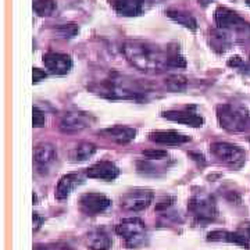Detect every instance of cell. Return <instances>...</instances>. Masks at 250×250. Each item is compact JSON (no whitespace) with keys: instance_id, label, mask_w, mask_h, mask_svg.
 I'll return each mask as SVG.
<instances>
[{"instance_id":"6da1fadb","label":"cell","mask_w":250,"mask_h":250,"mask_svg":"<svg viewBox=\"0 0 250 250\" xmlns=\"http://www.w3.org/2000/svg\"><path fill=\"white\" fill-rule=\"evenodd\" d=\"M123 52L126 60L135 68L145 72H160L168 67L167 52H163L159 46L147 42L129 41L123 46Z\"/></svg>"},{"instance_id":"7a4b0ae2","label":"cell","mask_w":250,"mask_h":250,"mask_svg":"<svg viewBox=\"0 0 250 250\" xmlns=\"http://www.w3.org/2000/svg\"><path fill=\"white\" fill-rule=\"evenodd\" d=\"M218 123L229 132L250 131V110L239 104H221L217 107Z\"/></svg>"},{"instance_id":"3957f363","label":"cell","mask_w":250,"mask_h":250,"mask_svg":"<svg viewBox=\"0 0 250 250\" xmlns=\"http://www.w3.org/2000/svg\"><path fill=\"white\" fill-rule=\"evenodd\" d=\"M189 214L192 215L193 221L199 225L214 221L218 214L215 200L205 192H199L189 202Z\"/></svg>"},{"instance_id":"277c9868","label":"cell","mask_w":250,"mask_h":250,"mask_svg":"<svg viewBox=\"0 0 250 250\" xmlns=\"http://www.w3.org/2000/svg\"><path fill=\"white\" fill-rule=\"evenodd\" d=\"M116 232L125 241V245L131 249H138L146 243L147 235L142 220L126 218L116 227Z\"/></svg>"},{"instance_id":"5b68a950","label":"cell","mask_w":250,"mask_h":250,"mask_svg":"<svg viewBox=\"0 0 250 250\" xmlns=\"http://www.w3.org/2000/svg\"><path fill=\"white\" fill-rule=\"evenodd\" d=\"M214 20L217 27L221 31H231V32H245L250 31V24H248L242 17H239L235 11L227 7H218L214 13Z\"/></svg>"},{"instance_id":"8992f818","label":"cell","mask_w":250,"mask_h":250,"mask_svg":"<svg viewBox=\"0 0 250 250\" xmlns=\"http://www.w3.org/2000/svg\"><path fill=\"white\" fill-rule=\"evenodd\" d=\"M210 150L218 160L236 168L245 163V152L239 146H235L231 143L215 142L210 146Z\"/></svg>"},{"instance_id":"52a82bcc","label":"cell","mask_w":250,"mask_h":250,"mask_svg":"<svg viewBox=\"0 0 250 250\" xmlns=\"http://www.w3.org/2000/svg\"><path fill=\"white\" fill-rule=\"evenodd\" d=\"M153 192L149 189H135L121 197V207L128 211H141L152 203Z\"/></svg>"},{"instance_id":"ba28073f","label":"cell","mask_w":250,"mask_h":250,"mask_svg":"<svg viewBox=\"0 0 250 250\" xmlns=\"http://www.w3.org/2000/svg\"><path fill=\"white\" fill-rule=\"evenodd\" d=\"M110 205H111V202L107 196H104L102 193H95V192L85 193L80 199L81 210L86 215L100 214L104 210H107Z\"/></svg>"},{"instance_id":"9c48e42d","label":"cell","mask_w":250,"mask_h":250,"mask_svg":"<svg viewBox=\"0 0 250 250\" xmlns=\"http://www.w3.org/2000/svg\"><path fill=\"white\" fill-rule=\"evenodd\" d=\"M208 241L213 242H229L243 248H250V227H243L235 232L228 231H213L207 236Z\"/></svg>"},{"instance_id":"30bf717a","label":"cell","mask_w":250,"mask_h":250,"mask_svg":"<svg viewBox=\"0 0 250 250\" xmlns=\"http://www.w3.org/2000/svg\"><path fill=\"white\" fill-rule=\"evenodd\" d=\"M92 117L85 113L78 111H68L62 117L60 121V129L62 132H78L85 128H88L92 124Z\"/></svg>"},{"instance_id":"8fae6325","label":"cell","mask_w":250,"mask_h":250,"mask_svg":"<svg viewBox=\"0 0 250 250\" xmlns=\"http://www.w3.org/2000/svg\"><path fill=\"white\" fill-rule=\"evenodd\" d=\"M161 116L170 121L174 123H179V124L189 125V126H193V128H199L203 125V117L200 114H197L196 111H193L192 108H182V110H168V111H164Z\"/></svg>"},{"instance_id":"7c38bea8","label":"cell","mask_w":250,"mask_h":250,"mask_svg":"<svg viewBox=\"0 0 250 250\" xmlns=\"http://www.w3.org/2000/svg\"><path fill=\"white\" fill-rule=\"evenodd\" d=\"M43 64L49 71L56 75H65L72 68L71 57L62 53H46L43 56Z\"/></svg>"},{"instance_id":"4fadbf2b","label":"cell","mask_w":250,"mask_h":250,"mask_svg":"<svg viewBox=\"0 0 250 250\" xmlns=\"http://www.w3.org/2000/svg\"><path fill=\"white\" fill-rule=\"evenodd\" d=\"M99 135L111 142L125 145V143L134 141L136 136V129L131 128V126H124V125H114V126H108V128L99 131Z\"/></svg>"},{"instance_id":"5bb4252c","label":"cell","mask_w":250,"mask_h":250,"mask_svg":"<svg viewBox=\"0 0 250 250\" xmlns=\"http://www.w3.org/2000/svg\"><path fill=\"white\" fill-rule=\"evenodd\" d=\"M146 3L147 0H110V4L114 11L124 17L141 16L145 11Z\"/></svg>"},{"instance_id":"9a60e30c","label":"cell","mask_w":250,"mask_h":250,"mask_svg":"<svg viewBox=\"0 0 250 250\" xmlns=\"http://www.w3.org/2000/svg\"><path fill=\"white\" fill-rule=\"evenodd\" d=\"M120 170L111 161H99L86 170V175L89 178L102 179V181H114L118 177Z\"/></svg>"},{"instance_id":"2e32d148","label":"cell","mask_w":250,"mask_h":250,"mask_svg":"<svg viewBox=\"0 0 250 250\" xmlns=\"http://www.w3.org/2000/svg\"><path fill=\"white\" fill-rule=\"evenodd\" d=\"M83 182V179L80 174H67L62 177V179L59 181V185L56 189V197L59 200L67 199L71 195V192L77 187H80L81 184Z\"/></svg>"},{"instance_id":"e0dca14e","label":"cell","mask_w":250,"mask_h":250,"mask_svg":"<svg viewBox=\"0 0 250 250\" xmlns=\"http://www.w3.org/2000/svg\"><path fill=\"white\" fill-rule=\"evenodd\" d=\"M85 243L90 250H108L111 248V238L104 229L98 228L86 235Z\"/></svg>"},{"instance_id":"ac0fdd59","label":"cell","mask_w":250,"mask_h":250,"mask_svg":"<svg viewBox=\"0 0 250 250\" xmlns=\"http://www.w3.org/2000/svg\"><path fill=\"white\" fill-rule=\"evenodd\" d=\"M149 139L152 142L160 143V145H174V146L190 142L189 136L175 132V131H156V132L149 134Z\"/></svg>"},{"instance_id":"d6986e66","label":"cell","mask_w":250,"mask_h":250,"mask_svg":"<svg viewBox=\"0 0 250 250\" xmlns=\"http://www.w3.org/2000/svg\"><path fill=\"white\" fill-rule=\"evenodd\" d=\"M96 152V146L93 143L89 142H82L78 146H75L70 153V160L74 163H78V161H85L90 159Z\"/></svg>"},{"instance_id":"ffe728a7","label":"cell","mask_w":250,"mask_h":250,"mask_svg":"<svg viewBox=\"0 0 250 250\" xmlns=\"http://www.w3.org/2000/svg\"><path fill=\"white\" fill-rule=\"evenodd\" d=\"M56 159V149L49 143H43L36 146L35 149V161L38 164H49Z\"/></svg>"},{"instance_id":"44dd1931","label":"cell","mask_w":250,"mask_h":250,"mask_svg":"<svg viewBox=\"0 0 250 250\" xmlns=\"http://www.w3.org/2000/svg\"><path fill=\"white\" fill-rule=\"evenodd\" d=\"M167 16L174 20L175 22H178L184 27L189 28V29H196V20L192 17L189 13H185V11H181V10H168L167 11Z\"/></svg>"},{"instance_id":"7402d4cb","label":"cell","mask_w":250,"mask_h":250,"mask_svg":"<svg viewBox=\"0 0 250 250\" xmlns=\"http://www.w3.org/2000/svg\"><path fill=\"white\" fill-rule=\"evenodd\" d=\"M57 9V4L54 0H35L34 3V10L38 16H52Z\"/></svg>"},{"instance_id":"603a6c76","label":"cell","mask_w":250,"mask_h":250,"mask_svg":"<svg viewBox=\"0 0 250 250\" xmlns=\"http://www.w3.org/2000/svg\"><path fill=\"white\" fill-rule=\"evenodd\" d=\"M166 85L172 92H181L187 88V80L182 75H171L166 80Z\"/></svg>"},{"instance_id":"cb8c5ba5","label":"cell","mask_w":250,"mask_h":250,"mask_svg":"<svg viewBox=\"0 0 250 250\" xmlns=\"http://www.w3.org/2000/svg\"><path fill=\"white\" fill-rule=\"evenodd\" d=\"M57 32L62 38H72L78 32V27L75 24H64L62 27L57 28Z\"/></svg>"},{"instance_id":"d4e9b609","label":"cell","mask_w":250,"mask_h":250,"mask_svg":"<svg viewBox=\"0 0 250 250\" xmlns=\"http://www.w3.org/2000/svg\"><path fill=\"white\" fill-rule=\"evenodd\" d=\"M46 123V117L45 113L41 110L39 107H34V126L36 128H41Z\"/></svg>"},{"instance_id":"484cf974","label":"cell","mask_w":250,"mask_h":250,"mask_svg":"<svg viewBox=\"0 0 250 250\" xmlns=\"http://www.w3.org/2000/svg\"><path fill=\"white\" fill-rule=\"evenodd\" d=\"M145 156L150 160H160V159H166L167 157V153L161 152V150H157V152H145Z\"/></svg>"},{"instance_id":"4316f807","label":"cell","mask_w":250,"mask_h":250,"mask_svg":"<svg viewBox=\"0 0 250 250\" xmlns=\"http://www.w3.org/2000/svg\"><path fill=\"white\" fill-rule=\"evenodd\" d=\"M42 78H46V72L41 71L39 68H34V82H39Z\"/></svg>"},{"instance_id":"83f0119b","label":"cell","mask_w":250,"mask_h":250,"mask_svg":"<svg viewBox=\"0 0 250 250\" xmlns=\"http://www.w3.org/2000/svg\"><path fill=\"white\" fill-rule=\"evenodd\" d=\"M34 221H35V229H38L41 227V224L43 223V220L38 215V213H34Z\"/></svg>"},{"instance_id":"f1b7e54d","label":"cell","mask_w":250,"mask_h":250,"mask_svg":"<svg viewBox=\"0 0 250 250\" xmlns=\"http://www.w3.org/2000/svg\"><path fill=\"white\" fill-rule=\"evenodd\" d=\"M228 64H229V65H233V67L239 65V64H242L241 57H232V59L229 60V62H228Z\"/></svg>"},{"instance_id":"f546056e","label":"cell","mask_w":250,"mask_h":250,"mask_svg":"<svg viewBox=\"0 0 250 250\" xmlns=\"http://www.w3.org/2000/svg\"><path fill=\"white\" fill-rule=\"evenodd\" d=\"M246 3H248V4H249V6H250V0H246Z\"/></svg>"},{"instance_id":"4dcf8cb0","label":"cell","mask_w":250,"mask_h":250,"mask_svg":"<svg viewBox=\"0 0 250 250\" xmlns=\"http://www.w3.org/2000/svg\"><path fill=\"white\" fill-rule=\"evenodd\" d=\"M202 1H205V3H207V1H210V0H202Z\"/></svg>"},{"instance_id":"1f68e13d","label":"cell","mask_w":250,"mask_h":250,"mask_svg":"<svg viewBox=\"0 0 250 250\" xmlns=\"http://www.w3.org/2000/svg\"><path fill=\"white\" fill-rule=\"evenodd\" d=\"M249 68H250V62H249Z\"/></svg>"}]
</instances>
